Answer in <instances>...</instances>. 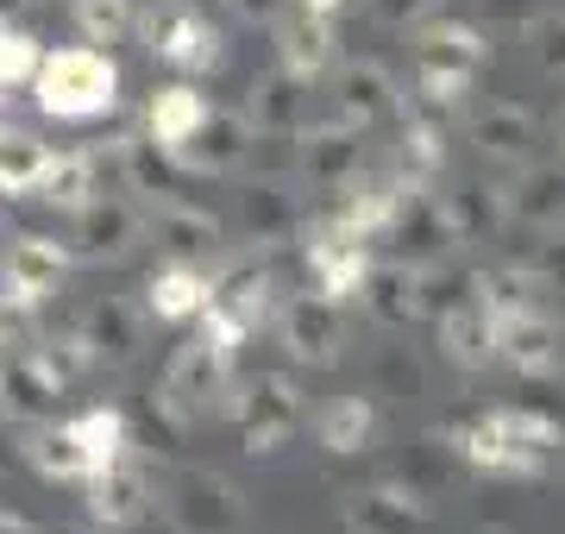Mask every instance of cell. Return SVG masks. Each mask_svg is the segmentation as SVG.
<instances>
[{
    "mask_svg": "<svg viewBox=\"0 0 565 534\" xmlns=\"http://www.w3.org/2000/svg\"><path fill=\"white\" fill-rule=\"evenodd\" d=\"M245 120L258 126V132H302L308 126V83L296 70H270L252 83V107H245Z\"/></svg>",
    "mask_w": 565,
    "mask_h": 534,
    "instance_id": "cell-25",
    "label": "cell"
},
{
    "mask_svg": "<svg viewBox=\"0 0 565 534\" xmlns=\"http://www.w3.org/2000/svg\"><path fill=\"white\" fill-rule=\"evenodd\" d=\"M145 44L170 70H214L221 63V32L189 7V0H158L145 13Z\"/></svg>",
    "mask_w": 565,
    "mask_h": 534,
    "instance_id": "cell-7",
    "label": "cell"
},
{
    "mask_svg": "<svg viewBox=\"0 0 565 534\" xmlns=\"http://www.w3.org/2000/svg\"><path fill=\"white\" fill-rule=\"evenodd\" d=\"M503 214L515 226H534V233L559 226L565 221V164H527L503 189Z\"/></svg>",
    "mask_w": 565,
    "mask_h": 534,
    "instance_id": "cell-24",
    "label": "cell"
},
{
    "mask_svg": "<svg viewBox=\"0 0 565 534\" xmlns=\"http://www.w3.org/2000/svg\"><path fill=\"white\" fill-rule=\"evenodd\" d=\"M233 415H239V434H245V452H277L296 440L302 428V391L282 377V371H264L252 384H239V396H226Z\"/></svg>",
    "mask_w": 565,
    "mask_h": 534,
    "instance_id": "cell-2",
    "label": "cell"
},
{
    "mask_svg": "<svg viewBox=\"0 0 565 534\" xmlns=\"http://www.w3.org/2000/svg\"><path fill=\"white\" fill-rule=\"evenodd\" d=\"M0 534H39V528H32L20 510H0Z\"/></svg>",
    "mask_w": 565,
    "mask_h": 534,
    "instance_id": "cell-51",
    "label": "cell"
},
{
    "mask_svg": "<svg viewBox=\"0 0 565 534\" xmlns=\"http://www.w3.org/2000/svg\"><path fill=\"white\" fill-rule=\"evenodd\" d=\"M440 352L459 371H484L490 359H497V314H490L478 296L459 302V309H446L440 314Z\"/></svg>",
    "mask_w": 565,
    "mask_h": 534,
    "instance_id": "cell-26",
    "label": "cell"
},
{
    "mask_svg": "<svg viewBox=\"0 0 565 534\" xmlns=\"http://www.w3.org/2000/svg\"><path fill=\"white\" fill-rule=\"evenodd\" d=\"M440 164H446V126L415 120V114H408V132H403V183H427Z\"/></svg>",
    "mask_w": 565,
    "mask_h": 534,
    "instance_id": "cell-42",
    "label": "cell"
},
{
    "mask_svg": "<svg viewBox=\"0 0 565 534\" xmlns=\"http://www.w3.org/2000/svg\"><path fill=\"white\" fill-rule=\"evenodd\" d=\"M139 233H145L139 207L126 202V195H102V189H95V195L76 207V239H70V246L102 265V258H126V252L139 246Z\"/></svg>",
    "mask_w": 565,
    "mask_h": 534,
    "instance_id": "cell-10",
    "label": "cell"
},
{
    "mask_svg": "<svg viewBox=\"0 0 565 534\" xmlns=\"http://www.w3.org/2000/svg\"><path fill=\"white\" fill-rule=\"evenodd\" d=\"M484 51L490 44L471 20H427L415 32V76H478Z\"/></svg>",
    "mask_w": 565,
    "mask_h": 534,
    "instance_id": "cell-15",
    "label": "cell"
},
{
    "mask_svg": "<svg viewBox=\"0 0 565 534\" xmlns=\"http://www.w3.org/2000/svg\"><path fill=\"white\" fill-rule=\"evenodd\" d=\"M345 534H427V496L415 484H377L345 503Z\"/></svg>",
    "mask_w": 565,
    "mask_h": 534,
    "instance_id": "cell-16",
    "label": "cell"
},
{
    "mask_svg": "<svg viewBox=\"0 0 565 534\" xmlns=\"http://www.w3.org/2000/svg\"><path fill=\"white\" fill-rule=\"evenodd\" d=\"M296 226H302V214H296V195L282 183H264L258 177V183L239 195V233L252 246H282Z\"/></svg>",
    "mask_w": 565,
    "mask_h": 534,
    "instance_id": "cell-29",
    "label": "cell"
},
{
    "mask_svg": "<svg viewBox=\"0 0 565 534\" xmlns=\"http://www.w3.org/2000/svg\"><path fill=\"white\" fill-rule=\"evenodd\" d=\"M163 510L177 534H245V496L221 472H177Z\"/></svg>",
    "mask_w": 565,
    "mask_h": 534,
    "instance_id": "cell-4",
    "label": "cell"
},
{
    "mask_svg": "<svg viewBox=\"0 0 565 534\" xmlns=\"http://www.w3.org/2000/svg\"><path fill=\"white\" fill-rule=\"evenodd\" d=\"M207 289L214 284H207L202 265H177V258H170V265L151 277L145 296H151V314H158V321H195V314L207 309Z\"/></svg>",
    "mask_w": 565,
    "mask_h": 534,
    "instance_id": "cell-34",
    "label": "cell"
},
{
    "mask_svg": "<svg viewBox=\"0 0 565 534\" xmlns=\"http://www.w3.org/2000/svg\"><path fill=\"white\" fill-rule=\"evenodd\" d=\"M63 270H70V252H63L57 239H44V233L13 239V246H7V302H13V309L44 302V296L63 284Z\"/></svg>",
    "mask_w": 565,
    "mask_h": 534,
    "instance_id": "cell-18",
    "label": "cell"
},
{
    "mask_svg": "<svg viewBox=\"0 0 565 534\" xmlns=\"http://www.w3.org/2000/svg\"><path fill=\"white\" fill-rule=\"evenodd\" d=\"M484 20L490 25H522V32H527L534 7H527V0H484Z\"/></svg>",
    "mask_w": 565,
    "mask_h": 534,
    "instance_id": "cell-50",
    "label": "cell"
},
{
    "mask_svg": "<svg viewBox=\"0 0 565 534\" xmlns=\"http://www.w3.org/2000/svg\"><path fill=\"white\" fill-rule=\"evenodd\" d=\"M490 421L503 428L509 447H522L534 452V459H546V452H559L565 447V428L553 421L546 409H527V403H509V409H490Z\"/></svg>",
    "mask_w": 565,
    "mask_h": 534,
    "instance_id": "cell-40",
    "label": "cell"
},
{
    "mask_svg": "<svg viewBox=\"0 0 565 534\" xmlns=\"http://www.w3.org/2000/svg\"><path fill=\"white\" fill-rule=\"evenodd\" d=\"M559 145H565V114H559Z\"/></svg>",
    "mask_w": 565,
    "mask_h": 534,
    "instance_id": "cell-56",
    "label": "cell"
},
{
    "mask_svg": "<svg viewBox=\"0 0 565 534\" xmlns=\"http://www.w3.org/2000/svg\"><path fill=\"white\" fill-rule=\"evenodd\" d=\"M120 170H126V183L139 195H151V202H182L189 183H195V170L158 139H120Z\"/></svg>",
    "mask_w": 565,
    "mask_h": 534,
    "instance_id": "cell-23",
    "label": "cell"
},
{
    "mask_svg": "<svg viewBox=\"0 0 565 534\" xmlns=\"http://www.w3.org/2000/svg\"><path fill=\"white\" fill-rule=\"evenodd\" d=\"M484 534H503V528H484Z\"/></svg>",
    "mask_w": 565,
    "mask_h": 534,
    "instance_id": "cell-57",
    "label": "cell"
},
{
    "mask_svg": "<svg viewBox=\"0 0 565 534\" xmlns=\"http://www.w3.org/2000/svg\"><path fill=\"white\" fill-rule=\"evenodd\" d=\"M25 459H32V472L39 478H57V484H82L88 478V459H82V447L70 440V428H32L25 434Z\"/></svg>",
    "mask_w": 565,
    "mask_h": 534,
    "instance_id": "cell-38",
    "label": "cell"
},
{
    "mask_svg": "<svg viewBox=\"0 0 565 534\" xmlns=\"http://www.w3.org/2000/svg\"><path fill=\"white\" fill-rule=\"evenodd\" d=\"M32 359H39L44 365V377H51V384H63V391H70V384H76L82 371L95 365V359H88V346H82L76 333H51V340H39V346H32Z\"/></svg>",
    "mask_w": 565,
    "mask_h": 534,
    "instance_id": "cell-44",
    "label": "cell"
},
{
    "mask_svg": "<svg viewBox=\"0 0 565 534\" xmlns=\"http://www.w3.org/2000/svg\"><path fill=\"white\" fill-rule=\"evenodd\" d=\"M371 13L384 25H422L427 20V0H371Z\"/></svg>",
    "mask_w": 565,
    "mask_h": 534,
    "instance_id": "cell-48",
    "label": "cell"
},
{
    "mask_svg": "<svg viewBox=\"0 0 565 534\" xmlns=\"http://www.w3.org/2000/svg\"><path fill=\"white\" fill-rule=\"evenodd\" d=\"M465 459V466H471V472H515V478H534L546 466V459H534V452H522V447H509L503 440V428H497V421H471V428H459V447H452Z\"/></svg>",
    "mask_w": 565,
    "mask_h": 534,
    "instance_id": "cell-30",
    "label": "cell"
},
{
    "mask_svg": "<svg viewBox=\"0 0 565 534\" xmlns=\"http://www.w3.org/2000/svg\"><path fill=\"white\" fill-rule=\"evenodd\" d=\"M296 7H302V13H321V20H333L345 0H296Z\"/></svg>",
    "mask_w": 565,
    "mask_h": 534,
    "instance_id": "cell-52",
    "label": "cell"
},
{
    "mask_svg": "<svg viewBox=\"0 0 565 534\" xmlns=\"http://www.w3.org/2000/svg\"><path fill=\"white\" fill-rule=\"evenodd\" d=\"M270 302H277V277H270V270H252V265L226 270L221 284L207 289V309L221 314L239 340H252V333L270 321Z\"/></svg>",
    "mask_w": 565,
    "mask_h": 534,
    "instance_id": "cell-20",
    "label": "cell"
},
{
    "mask_svg": "<svg viewBox=\"0 0 565 534\" xmlns=\"http://www.w3.org/2000/svg\"><path fill=\"white\" fill-rule=\"evenodd\" d=\"M396 107H403V95H396L384 63H340V70H333V114H340V120L377 126V120H390Z\"/></svg>",
    "mask_w": 565,
    "mask_h": 534,
    "instance_id": "cell-19",
    "label": "cell"
},
{
    "mask_svg": "<svg viewBox=\"0 0 565 534\" xmlns=\"http://www.w3.org/2000/svg\"><path fill=\"white\" fill-rule=\"evenodd\" d=\"M76 340L88 346L95 365H132L139 346H145V321H139V309H132L126 296H102V302H88Z\"/></svg>",
    "mask_w": 565,
    "mask_h": 534,
    "instance_id": "cell-14",
    "label": "cell"
},
{
    "mask_svg": "<svg viewBox=\"0 0 565 534\" xmlns=\"http://www.w3.org/2000/svg\"><path fill=\"white\" fill-rule=\"evenodd\" d=\"M559 352H565V328L546 309L503 314V321H497V359H509V371H522V377L559 371Z\"/></svg>",
    "mask_w": 565,
    "mask_h": 534,
    "instance_id": "cell-11",
    "label": "cell"
},
{
    "mask_svg": "<svg viewBox=\"0 0 565 534\" xmlns=\"http://www.w3.org/2000/svg\"><path fill=\"white\" fill-rule=\"evenodd\" d=\"M384 239L396 252V265H440L446 246H452V233H446V214H440V195L427 183H403L396 189V202H390V221H384Z\"/></svg>",
    "mask_w": 565,
    "mask_h": 534,
    "instance_id": "cell-5",
    "label": "cell"
},
{
    "mask_svg": "<svg viewBox=\"0 0 565 534\" xmlns=\"http://www.w3.org/2000/svg\"><path fill=\"white\" fill-rule=\"evenodd\" d=\"M527 265H534V270L546 277V289H553V296H565V221H559V226H546L541 246H534V258H527Z\"/></svg>",
    "mask_w": 565,
    "mask_h": 534,
    "instance_id": "cell-47",
    "label": "cell"
},
{
    "mask_svg": "<svg viewBox=\"0 0 565 534\" xmlns=\"http://www.w3.org/2000/svg\"><path fill=\"white\" fill-rule=\"evenodd\" d=\"M364 270H371V239L345 214H327L321 226H308V277L321 296H333V302L359 296Z\"/></svg>",
    "mask_w": 565,
    "mask_h": 534,
    "instance_id": "cell-6",
    "label": "cell"
},
{
    "mask_svg": "<svg viewBox=\"0 0 565 534\" xmlns=\"http://www.w3.org/2000/svg\"><path fill=\"white\" fill-rule=\"evenodd\" d=\"M207 107H214V102H207L202 88H189V83L158 88V95H151V107H145V120H151V139L177 151V145L189 139V132H195L202 120H207Z\"/></svg>",
    "mask_w": 565,
    "mask_h": 534,
    "instance_id": "cell-36",
    "label": "cell"
},
{
    "mask_svg": "<svg viewBox=\"0 0 565 534\" xmlns=\"http://www.w3.org/2000/svg\"><path fill=\"white\" fill-rule=\"evenodd\" d=\"M333 25L321 13H302V7H289L277 20V51H282V70H296L302 83H315L327 63H333Z\"/></svg>",
    "mask_w": 565,
    "mask_h": 534,
    "instance_id": "cell-28",
    "label": "cell"
},
{
    "mask_svg": "<svg viewBox=\"0 0 565 534\" xmlns=\"http://www.w3.org/2000/svg\"><path fill=\"white\" fill-rule=\"evenodd\" d=\"M82 484H88V515L102 528H139L145 515H151V472H145L132 452H120L102 472H88Z\"/></svg>",
    "mask_w": 565,
    "mask_h": 534,
    "instance_id": "cell-9",
    "label": "cell"
},
{
    "mask_svg": "<svg viewBox=\"0 0 565 534\" xmlns=\"http://www.w3.org/2000/svg\"><path fill=\"white\" fill-rule=\"evenodd\" d=\"M163 396H170L189 421L207 415V409H221L226 396H233V346L195 333V340L170 359V371H163Z\"/></svg>",
    "mask_w": 565,
    "mask_h": 534,
    "instance_id": "cell-3",
    "label": "cell"
},
{
    "mask_svg": "<svg viewBox=\"0 0 565 534\" xmlns=\"http://www.w3.org/2000/svg\"><path fill=\"white\" fill-rule=\"evenodd\" d=\"M57 396H63V384L44 377V365L32 359V346H20V352H7V359H0V409H7V415H20V421H44V415L57 409Z\"/></svg>",
    "mask_w": 565,
    "mask_h": 534,
    "instance_id": "cell-27",
    "label": "cell"
},
{
    "mask_svg": "<svg viewBox=\"0 0 565 534\" xmlns=\"http://www.w3.org/2000/svg\"><path fill=\"white\" fill-rule=\"evenodd\" d=\"M32 95H39V114H51V120H102L120 102V70L95 44H63V51L39 57Z\"/></svg>",
    "mask_w": 565,
    "mask_h": 534,
    "instance_id": "cell-1",
    "label": "cell"
},
{
    "mask_svg": "<svg viewBox=\"0 0 565 534\" xmlns=\"http://www.w3.org/2000/svg\"><path fill=\"white\" fill-rule=\"evenodd\" d=\"M315 434H321L327 452L352 459V452H364L371 434H377V403H371V396H333L321 409V421H315Z\"/></svg>",
    "mask_w": 565,
    "mask_h": 534,
    "instance_id": "cell-35",
    "label": "cell"
},
{
    "mask_svg": "<svg viewBox=\"0 0 565 534\" xmlns=\"http://www.w3.org/2000/svg\"><path fill=\"white\" fill-rule=\"evenodd\" d=\"M465 132H471V145H478L484 158H522L527 145H534V114L515 107V102H490L465 120Z\"/></svg>",
    "mask_w": 565,
    "mask_h": 534,
    "instance_id": "cell-31",
    "label": "cell"
},
{
    "mask_svg": "<svg viewBox=\"0 0 565 534\" xmlns=\"http://www.w3.org/2000/svg\"><path fill=\"white\" fill-rule=\"evenodd\" d=\"M95 177H102V158H95V151H63V158L51 151V164H44V177H39V189H32V195L76 214V207L95 195Z\"/></svg>",
    "mask_w": 565,
    "mask_h": 534,
    "instance_id": "cell-37",
    "label": "cell"
},
{
    "mask_svg": "<svg viewBox=\"0 0 565 534\" xmlns=\"http://www.w3.org/2000/svg\"><path fill=\"white\" fill-rule=\"evenodd\" d=\"M440 214H446L452 246H490V239L509 226L503 189H497V183H478V177H465V183L440 189Z\"/></svg>",
    "mask_w": 565,
    "mask_h": 534,
    "instance_id": "cell-17",
    "label": "cell"
},
{
    "mask_svg": "<svg viewBox=\"0 0 565 534\" xmlns=\"http://www.w3.org/2000/svg\"><path fill=\"white\" fill-rule=\"evenodd\" d=\"M359 302L371 321H384V328H408L415 314H422V270L415 265H396V258H371V270L359 277Z\"/></svg>",
    "mask_w": 565,
    "mask_h": 534,
    "instance_id": "cell-22",
    "label": "cell"
},
{
    "mask_svg": "<svg viewBox=\"0 0 565 534\" xmlns=\"http://www.w3.org/2000/svg\"><path fill=\"white\" fill-rule=\"evenodd\" d=\"M282 346L289 359H302V365H333L340 359V302L333 296H289V309H282Z\"/></svg>",
    "mask_w": 565,
    "mask_h": 534,
    "instance_id": "cell-12",
    "label": "cell"
},
{
    "mask_svg": "<svg viewBox=\"0 0 565 534\" xmlns=\"http://www.w3.org/2000/svg\"><path fill=\"white\" fill-rule=\"evenodd\" d=\"M151 239L163 246V258H177V265H207V258H221V221L202 214V207L189 202H163L151 214Z\"/></svg>",
    "mask_w": 565,
    "mask_h": 534,
    "instance_id": "cell-21",
    "label": "cell"
},
{
    "mask_svg": "<svg viewBox=\"0 0 565 534\" xmlns=\"http://www.w3.org/2000/svg\"><path fill=\"white\" fill-rule=\"evenodd\" d=\"M527 44H534V63H541L546 76L565 83V13H534L527 20Z\"/></svg>",
    "mask_w": 565,
    "mask_h": 534,
    "instance_id": "cell-46",
    "label": "cell"
},
{
    "mask_svg": "<svg viewBox=\"0 0 565 534\" xmlns=\"http://www.w3.org/2000/svg\"><path fill=\"white\" fill-rule=\"evenodd\" d=\"M51 164V145L32 139V132H7L0 126V195H32Z\"/></svg>",
    "mask_w": 565,
    "mask_h": 534,
    "instance_id": "cell-39",
    "label": "cell"
},
{
    "mask_svg": "<svg viewBox=\"0 0 565 534\" xmlns=\"http://www.w3.org/2000/svg\"><path fill=\"white\" fill-rule=\"evenodd\" d=\"M39 534H95L88 522H51V528H39Z\"/></svg>",
    "mask_w": 565,
    "mask_h": 534,
    "instance_id": "cell-54",
    "label": "cell"
},
{
    "mask_svg": "<svg viewBox=\"0 0 565 534\" xmlns=\"http://www.w3.org/2000/svg\"><path fill=\"white\" fill-rule=\"evenodd\" d=\"M13 466V440H7V421H0V472Z\"/></svg>",
    "mask_w": 565,
    "mask_h": 534,
    "instance_id": "cell-55",
    "label": "cell"
},
{
    "mask_svg": "<svg viewBox=\"0 0 565 534\" xmlns=\"http://www.w3.org/2000/svg\"><path fill=\"white\" fill-rule=\"evenodd\" d=\"M245 151H252V120H245V114H226V107H207V120L177 145V158L195 170V177H226V170H239Z\"/></svg>",
    "mask_w": 565,
    "mask_h": 534,
    "instance_id": "cell-13",
    "label": "cell"
},
{
    "mask_svg": "<svg viewBox=\"0 0 565 534\" xmlns=\"http://www.w3.org/2000/svg\"><path fill=\"white\" fill-rule=\"evenodd\" d=\"M25 7H32V0H0V20H7V25H20Z\"/></svg>",
    "mask_w": 565,
    "mask_h": 534,
    "instance_id": "cell-53",
    "label": "cell"
},
{
    "mask_svg": "<svg viewBox=\"0 0 565 534\" xmlns=\"http://www.w3.org/2000/svg\"><path fill=\"white\" fill-rule=\"evenodd\" d=\"M546 277L534 265H503V270H478V302H484L497 321L503 314H527V309H546Z\"/></svg>",
    "mask_w": 565,
    "mask_h": 534,
    "instance_id": "cell-32",
    "label": "cell"
},
{
    "mask_svg": "<svg viewBox=\"0 0 565 534\" xmlns=\"http://www.w3.org/2000/svg\"><path fill=\"white\" fill-rule=\"evenodd\" d=\"M289 7H296V0H233V13H239V20H252V25H277Z\"/></svg>",
    "mask_w": 565,
    "mask_h": 534,
    "instance_id": "cell-49",
    "label": "cell"
},
{
    "mask_svg": "<svg viewBox=\"0 0 565 534\" xmlns=\"http://www.w3.org/2000/svg\"><path fill=\"white\" fill-rule=\"evenodd\" d=\"M70 13L88 44H120L132 32V0H70Z\"/></svg>",
    "mask_w": 565,
    "mask_h": 534,
    "instance_id": "cell-43",
    "label": "cell"
},
{
    "mask_svg": "<svg viewBox=\"0 0 565 534\" xmlns=\"http://www.w3.org/2000/svg\"><path fill=\"white\" fill-rule=\"evenodd\" d=\"M39 39L32 32H20V25H7L0 20V88H20L32 83V70H39Z\"/></svg>",
    "mask_w": 565,
    "mask_h": 534,
    "instance_id": "cell-45",
    "label": "cell"
},
{
    "mask_svg": "<svg viewBox=\"0 0 565 534\" xmlns=\"http://www.w3.org/2000/svg\"><path fill=\"white\" fill-rule=\"evenodd\" d=\"M63 428H70V440L82 447V459H88V472H102V466H114L120 452H132V434H126V415L114 409V403H95V409L70 415Z\"/></svg>",
    "mask_w": 565,
    "mask_h": 534,
    "instance_id": "cell-33",
    "label": "cell"
},
{
    "mask_svg": "<svg viewBox=\"0 0 565 534\" xmlns=\"http://www.w3.org/2000/svg\"><path fill=\"white\" fill-rule=\"evenodd\" d=\"M296 164H302V132H258L252 126V151H245L239 170H252L264 183H282V177H296Z\"/></svg>",
    "mask_w": 565,
    "mask_h": 534,
    "instance_id": "cell-41",
    "label": "cell"
},
{
    "mask_svg": "<svg viewBox=\"0 0 565 534\" xmlns=\"http://www.w3.org/2000/svg\"><path fill=\"white\" fill-rule=\"evenodd\" d=\"M308 177L315 189H327V195H340L352 177L364 170V126H352V120H308L302 126V164H296Z\"/></svg>",
    "mask_w": 565,
    "mask_h": 534,
    "instance_id": "cell-8",
    "label": "cell"
}]
</instances>
